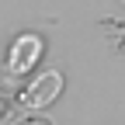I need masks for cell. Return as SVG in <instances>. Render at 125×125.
<instances>
[{
  "label": "cell",
  "instance_id": "obj_1",
  "mask_svg": "<svg viewBox=\"0 0 125 125\" xmlns=\"http://www.w3.org/2000/svg\"><path fill=\"white\" fill-rule=\"evenodd\" d=\"M62 94V73L59 70H45L38 80H31V87L21 90V104L24 108H49Z\"/></svg>",
  "mask_w": 125,
  "mask_h": 125
},
{
  "label": "cell",
  "instance_id": "obj_4",
  "mask_svg": "<svg viewBox=\"0 0 125 125\" xmlns=\"http://www.w3.org/2000/svg\"><path fill=\"white\" fill-rule=\"evenodd\" d=\"M0 111H4V104H0Z\"/></svg>",
  "mask_w": 125,
  "mask_h": 125
},
{
  "label": "cell",
  "instance_id": "obj_2",
  "mask_svg": "<svg viewBox=\"0 0 125 125\" xmlns=\"http://www.w3.org/2000/svg\"><path fill=\"white\" fill-rule=\"evenodd\" d=\"M38 52H42V38H38V35H21V38H14L10 56H7V70L24 73L31 62L38 59Z\"/></svg>",
  "mask_w": 125,
  "mask_h": 125
},
{
  "label": "cell",
  "instance_id": "obj_3",
  "mask_svg": "<svg viewBox=\"0 0 125 125\" xmlns=\"http://www.w3.org/2000/svg\"><path fill=\"white\" fill-rule=\"evenodd\" d=\"M10 125H52L45 115H28V118H18V122H10Z\"/></svg>",
  "mask_w": 125,
  "mask_h": 125
}]
</instances>
